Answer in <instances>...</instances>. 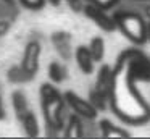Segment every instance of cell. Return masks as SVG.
Here are the masks:
<instances>
[{"label":"cell","mask_w":150,"mask_h":139,"mask_svg":"<svg viewBox=\"0 0 150 139\" xmlns=\"http://www.w3.org/2000/svg\"><path fill=\"white\" fill-rule=\"evenodd\" d=\"M139 81H150V57L139 48L124 50L113 68L110 108L129 125H144L150 120V103L137 87Z\"/></svg>","instance_id":"obj_1"},{"label":"cell","mask_w":150,"mask_h":139,"mask_svg":"<svg viewBox=\"0 0 150 139\" xmlns=\"http://www.w3.org/2000/svg\"><path fill=\"white\" fill-rule=\"evenodd\" d=\"M40 107H42L44 120L45 125L50 131L58 134L66 125L65 120V105L66 100L65 96L60 94L57 86L50 83H42L40 84Z\"/></svg>","instance_id":"obj_2"},{"label":"cell","mask_w":150,"mask_h":139,"mask_svg":"<svg viewBox=\"0 0 150 139\" xmlns=\"http://www.w3.org/2000/svg\"><path fill=\"white\" fill-rule=\"evenodd\" d=\"M116 26L131 42L142 45L147 42V21L134 11H118L115 13Z\"/></svg>","instance_id":"obj_3"},{"label":"cell","mask_w":150,"mask_h":139,"mask_svg":"<svg viewBox=\"0 0 150 139\" xmlns=\"http://www.w3.org/2000/svg\"><path fill=\"white\" fill-rule=\"evenodd\" d=\"M63 96H65L66 105H68L74 113H78L79 116H82V118H86V120H94V118H97L98 108L91 102V100L82 99V97H79L78 94L73 92V91H66Z\"/></svg>","instance_id":"obj_4"},{"label":"cell","mask_w":150,"mask_h":139,"mask_svg":"<svg viewBox=\"0 0 150 139\" xmlns=\"http://www.w3.org/2000/svg\"><path fill=\"white\" fill-rule=\"evenodd\" d=\"M84 13H86V16H89V18H91L100 29H103V31L111 32V31H115V29H118L116 21H115L113 16H110L107 13V8L97 6V5H94V3H87V5L84 6Z\"/></svg>","instance_id":"obj_5"},{"label":"cell","mask_w":150,"mask_h":139,"mask_svg":"<svg viewBox=\"0 0 150 139\" xmlns=\"http://www.w3.org/2000/svg\"><path fill=\"white\" fill-rule=\"evenodd\" d=\"M39 57H40V44L37 41L28 42L23 53V60H21V66L26 70V73L31 78L36 76L37 70H39Z\"/></svg>","instance_id":"obj_6"},{"label":"cell","mask_w":150,"mask_h":139,"mask_svg":"<svg viewBox=\"0 0 150 139\" xmlns=\"http://www.w3.org/2000/svg\"><path fill=\"white\" fill-rule=\"evenodd\" d=\"M52 42L55 45V50L58 52V55L65 60H69L71 57V34L68 32H53L52 34Z\"/></svg>","instance_id":"obj_7"},{"label":"cell","mask_w":150,"mask_h":139,"mask_svg":"<svg viewBox=\"0 0 150 139\" xmlns=\"http://www.w3.org/2000/svg\"><path fill=\"white\" fill-rule=\"evenodd\" d=\"M76 63H78L79 70L84 74H91L94 71V57H92V52L89 48V45H79L76 48Z\"/></svg>","instance_id":"obj_8"},{"label":"cell","mask_w":150,"mask_h":139,"mask_svg":"<svg viewBox=\"0 0 150 139\" xmlns=\"http://www.w3.org/2000/svg\"><path fill=\"white\" fill-rule=\"evenodd\" d=\"M111 81H113V68L103 65V66L98 70L97 73V79H95V89L98 92L105 94V96L110 97L111 92Z\"/></svg>","instance_id":"obj_9"},{"label":"cell","mask_w":150,"mask_h":139,"mask_svg":"<svg viewBox=\"0 0 150 139\" xmlns=\"http://www.w3.org/2000/svg\"><path fill=\"white\" fill-rule=\"evenodd\" d=\"M82 116H79L78 113H73L71 116H68L66 125L63 128V136L65 138H82L84 136V126H82Z\"/></svg>","instance_id":"obj_10"},{"label":"cell","mask_w":150,"mask_h":139,"mask_svg":"<svg viewBox=\"0 0 150 139\" xmlns=\"http://www.w3.org/2000/svg\"><path fill=\"white\" fill-rule=\"evenodd\" d=\"M100 133L103 138H131L129 131L113 125L110 120H102L100 121Z\"/></svg>","instance_id":"obj_11"},{"label":"cell","mask_w":150,"mask_h":139,"mask_svg":"<svg viewBox=\"0 0 150 139\" xmlns=\"http://www.w3.org/2000/svg\"><path fill=\"white\" fill-rule=\"evenodd\" d=\"M20 121H21V125H23V129H24L28 138H37V136H39V123H37L36 115H34L31 110L20 120Z\"/></svg>","instance_id":"obj_12"},{"label":"cell","mask_w":150,"mask_h":139,"mask_svg":"<svg viewBox=\"0 0 150 139\" xmlns=\"http://www.w3.org/2000/svg\"><path fill=\"white\" fill-rule=\"evenodd\" d=\"M11 99H13V108H15V113H16V118L21 120L29 112V105H28L26 96H24L23 91H15Z\"/></svg>","instance_id":"obj_13"},{"label":"cell","mask_w":150,"mask_h":139,"mask_svg":"<svg viewBox=\"0 0 150 139\" xmlns=\"http://www.w3.org/2000/svg\"><path fill=\"white\" fill-rule=\"evenodd\" d=\"M49 78L52 83L60 84L66 79V68L60 61H52L49 65Z\"/></svg>","instance_id":"obj_14"},{"label":"cell","mask_w":150,"mask_h":139,"mask_svg":"<svg viewBox=\"0 0 150 139\" xmlns=\"http://www.w3.org/2000/svg\"><path fill=\"white\" fill-rule=\"evenodd\" d=\"M89 48L92 52V57H94L95 63L97 61L103 60V55H105V41L102 37H92L91 39V44H89Z\"/></svg>","instance_id":"obj_15"},{"label":"cell","mask_w":150,"mask_h":139,"mask_svg":"<svg viewBox=\"0 0 150 139\" xmlns=\"http://www.w3.org/2000/svg\"><path fill=\"white\" fill-rule=\"evenodd\" d=\"M7 76H8V79H10L11 83H16V84H20V83H28V81L33 79V78H31L29 74L26 73V70H24L21 65H20V66H11L10 70H8Z\"/></svg>","instance_id":"obj_16"},{"label":"cell","mask_w":150,"mask_h":139,"mask_svg":"<svg viewBox=\"0 0 150 139\" xmlns=\"http://www.w3.org/2000/svg\"><path fill=\"white\" fill-rule=\"evenodd\" d=\"M89 100H91L98 110H105L108 105H110V97L105 96V94H102V92H98L95 87L91 91V94H89Z\"/></svg>","instance_id":"obj_17"},{"label":"cell","mask_w":150,"mask_h":139,"mask_svg":"<svg viewBox=\"0 0 150 139\" xmlns=\"http://www.w3.org/2000/svg\"><path fill=\"white\" fill-rule=\"evenodd\" d=\"M26 8H31V10H40L44 5H45L47 0H20Z\"/></svg>","instance_id":"obj_18"},{"label":"cell","mask_w":150,"mask_h":139,"mask_svg":"<svg viewBox=\"0 0 150 139\" xmlns=\"http://www.w3.org/2000/svg\"><path fill=\"white\" fill-rule=\"evenodd\" d=\"M87 3H94V5L97 6H102V8H111V6H115L120 0H86Z\"/></svg>","instance_id":"obj_19"},{"label":"cell","mask_w":150,"mask_h":139,"mask_svg":"<svg viewBox=\"0 0 150 139\" xmlns=\"http://www.w3.org/2000/svg\"><path fill=\"white\" fill-rule=\"evenodd\" d=\"M86 0H66L68 6L73 10V11H84V6H86Z\"/></svg>","instance_id":"obj_20"},{"label":"cell","mask_w":150,"mask_h":139,"mask_svg":"<svg viewBox=\"0 0 150 139\" xmlns=\"http://www.w3.org/2000/svg\"><path fill=\"white\" fill-rule=\"evenodd\" d=\"M7 118V113H5V107H4V100L0 97V121Z\"/></svg>","instance_id":"obj_21"},{"label":"cell","mask_w":150,"mask_h":139,"mask_svg":"<svg viewBox=\"0 0 150 139\" xmlns=\"http://www.w3.org/2000/svg\"><path fill=\"white\" fill-rule=\"evenodd\" d=\"M144 15H145V18L150 21V3H147V5L144 6Z\"/></svg>","instance_id":"obj_22"},{"label":"cell","mask_w":150,"mask_h":139,"mask_svg":"<svg viewBox=\"0 0 150 139\" xmlns=\"http://www.w3.org/2000/svg\"><path fill=\"white\" fill-rule=\"evenodd\" d=\"M147 41L150 42V21L147 23Z\"/></svg>","instance_id":"obj_23"},{"label":"cell","mask_w":150,"mask_h":139,"mask_svg":"<svg viewBox=\"0 0 150 139\" xmlns=\"http://www.w3.org/2000/svg\"><path fill=\"white\" fill-rule=\"evenodd\" d=\"M47 2H49V3H52L53 6H57V5H60V2H62V0H47Z\"/></svg>","instance_id":"obj_24"},{"label":"cell","mask_w":150,"mask_h":139,"mask_svg":"<svg viewBox=\"0 0 150 139\" xmlns=\"http://www.w3.org/2000/svg\"><path fill=\"white\" fill-rule=\"evenodd\" d=\"M139 2H147V0H139Z\"/></svg>","instance_id":"obj_25"}]
</instances>
